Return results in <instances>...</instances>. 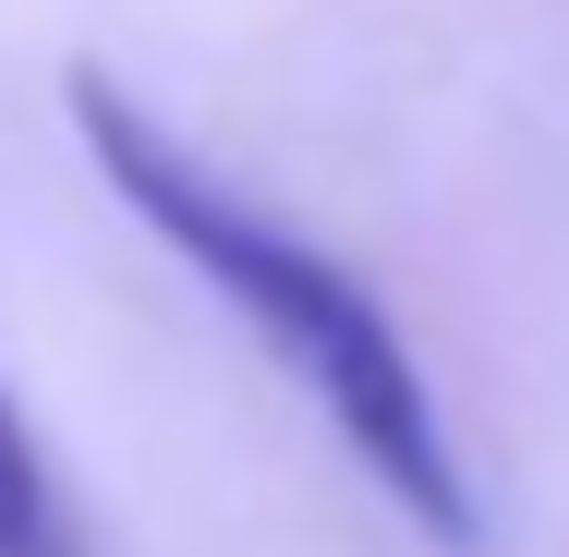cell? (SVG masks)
<instances>
[{"mask_svg": "<svg viewBox=\"0 0 569 557\" xmlns=\"http://www.w3.org/2000/svg\"><path fill=\"white\" fill-rule=\"evenodd\" d=\"M0 557H86V521H73L49 448L12 400H0Z\"/></svg>", "mask_w": 569, "mask_h": 557, "instance_id": "7a4b0ae2", "label": "cell"}, {"mask_svg": "<svg viewBox=\"0 0 569 557\" xmlns=\"http://www.w3.org/2000/svg\"><path fill=\"white\" fill-rule=\"evenodd\" d=\"M73 133H86L98 182H110L121 207L254 328V351L340 425V448L376 473V497H388L412 534H437L449 557L485 546V509H472V473H460V448H449V412H437L412 339L388 328V304L351 279L340 255L303 242L291 219H267L242 182H219V170L146 110L121 73H98V61H73Z\"/></svg>", "mask_w": 569, "mask_h": 557, "instance_id": "6da1fadb", "label": "cell"}]
</instances>
